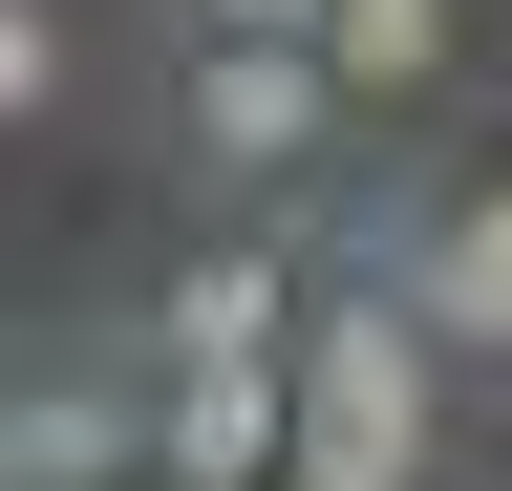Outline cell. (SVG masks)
I'll list each match as a JSON object with an SVG mask.
<instances>
[{
	"label": "cell",
	"instance_id": "obj_1",
	"mask_svg": "<svg viewBox=\"0 0 512 491\" xmlns=\"http://www.w3.org/2000/svg\"><path fill=\"white\" fill-rule=\"evenodd\" d=\"M299 491H427V299L299 321Z\"/></svg>",
	"mask_w": 512,
	"mask_h": 491
},
{
	"label": "cell",
	"instance_id": "obj_2",
	"mask_svg": "<svg viewBox=\"0 0 512 491\" xmlns=\"http://www.w3.org/2000/svg\"><path fill=\"white\" fill-rule=\"evenodd\" d=\"M342 107H363V86L320 65V43H235V22L192 43V150H214V171H256V193H278V171L342 129Z\"/></svg>",
	"mask_w": 512,
	"mask_h": 491
},
{
	"label": "cell",
	"instance_id": "obj_3",
	"mask_svg": "<svg viewBox=\"0 0 512 491\" xmlns=\"http://www.w3.org/2000/svg\"><path fill=\"white\" fill-rule=\"evenodd\" d=\"M150 470L171 491H299V363H171Z\"/></svg>",
	"mask_w": 512,
	"mask_h": 491
},
{
	"label": "cell",
	"instance_id": "obj_4",
	"mask_svg": "<svg viewBox=\"0 0 512 491\" xmlns=\"http://www.w3.org/2000/svg\"><path fill=\"white\" fill-rule=\"evenodd\" d=\"M150 427H171V363H150V385H107V363H86V385H22L0 470H22V491H128V470H150Z\"/></svg>",
	"mask_w": 512,
	"mask_h": 491
},
{
	"label": "cell",
	"instance_id": "obj_5",
	"mask_svg": "<svg viewBox=\"0 0 512 491\" xmlns=\"http://www.w3.org/2000/svg\"><path fill=\"white\" fill-rule=\"evenodd\" d=\"M150 363H299V299H278V257H192L171 299H150Z\"/></svg>",
	"mask_w": 512,
	"mask_h": 491
},
{
	"label": "cell",
	"instance_id": "obj_6",
	"mask_svg": "<svg viewBox=\"0 0 512 491\" xmlns=\"http://www.w3.org/2000/svg\"><path fill=\"white\" fill-rule=\"evenodd\" d=\"M406 299H427V342L512 363V171H491V193H470V214H448L427 257H406Z\"/></svg>",
	"mask_w": 512,
	"mask_h": 491
},
{
	"label": "cell",
	"instance_id": "obj_7",
	"mask_svg": "<svg viewBox=\"0 0 512 491\" xmlns=\"http://www.w3.org/2000/svg\"><path fill=\"white\" fill-rule=\"evenodd\" d=\"M320 65H342L363 107H384V86H427V65H448V0H342V22H320Z\"/></svg>",
	"mask_w": 512,
	"mask_h": 491
},
{
	"label": "cell",
	"instance_id": "obj_8",
	"mask_svg": "<svg viewBox=\"0 0 512 491\" xmlns=\"http://www.w3.org/2000/svg\"><path fill=\"white\" fill-rule=\"evenodd\" d=\"M0 107H64V0H0Z\"/></svg>",
	"mask_w": 512,
	"mask_h": 491
},
{
	"label": "cell",
	"instance_id": "obj_9",
	"mask_svg": "<svg viewBox=\"0 0 512 491\" xmlns=\"http://www.w3.org/2000/svg\"><path fill=\"white\" fill-rule=\"evenodd\" d=\"M192 22H235V43H320L342 0H192Z\"/></svg>",
	"mask_w": 512,
	"mask_h": 491
}]
</instances>
